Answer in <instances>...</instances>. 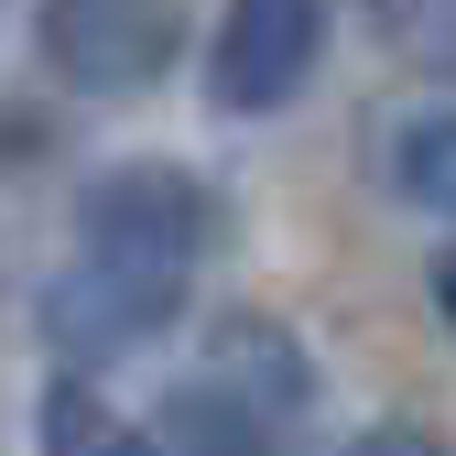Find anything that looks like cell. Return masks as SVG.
<instances>
[{
    "instance_id": "30bf717a",
    "label": "cell",
    "mask_w": 456,
    "mask_h": 456,
    "mask_svg": "<svg viewBox=\"0 0 456 456\" xmlns=\"http://www.w3.org/2000/svg\"><path fill=\"white\" fill-rule=\"evenodd\" d=\"M424 294H435V315H445V326H456V250H445V261H435V282H424Z\"/></svg>"
},
{
    "instance_id": "9c48e42d",
    "label": "cell",
    "mask_w": 456,
    "mask_h": 456,
    "mask_svg": "<svg viewBox=\"0 0 456 456\" xmlns=\"http://www.w3.org/2000/svg\"><path fill=\"white\" fill-rule=\"evenodd\" d=\"M348 456H445V445H435L424 424H370V435H359Z\"/></svg>"
},
{
    "instance_id": "8992f818",
    "label": "cell",
    "mask_w": 456,
    "mask_h": 456,
    "mask_svg": "<svg viewBox=\"0 0 456 456\" xmlns=\"http://www.w3.org/2000/svg\"><path fill=\"white\" fill-rule=\"evenodd\" d=\"M44 456H163L131 413H109L87 380H54L44 391Z\"/></svg>"
},
{
    "instance_id": "277c9868",
    "label": "cell",
    "mask_w": 456,
    "mask_h": 456,
    "mask_svg": "<svg viewBox=\"0 0 456 456\" xmlns=\"http://www.w3.org/2000/svg\"><path fill=\"white\" fill-rule=\"evenodd\" d=\"M326 22H337V0H228L217 44H207L217 109L228 120H272L282 98H305L315 54H326Z\"/></svg>"
},
{
    "instance_id": "6da1fadb",
    "label": "cell",
    "mask_w": 456,
    "mask_h": 456,
    "mask_svg": "<svg viewBox=\"0 0 456 456\" xmlns=\"http://www.w3.org/2000/svg\"><path fill=\"white\" fill-rule=\"evenodd\" d=\"M33 44H44V66L66 87H87V98H142V87L175 77L185 12L175 0H44Z\"/></svg>"
},
{
    "instance_id": "7a4b0ae2",
    "label": "cell",
    "mask_w": 456,
    "mask_h": 456,
    "mask_svg": "<svg viewBox=\"0 0 456 456\" xmlns=\"http://www.w3.org/2000/svg\"><path fill=\"white\" fill-rule=\"evenodd\" d=\"M77 250L109 261H152V272H196L217 250V196L185 163H109L77 207Z\"/></svg>"
},
{
    "instance_id": "3957f363",
    "label": "cell",
    "mask_w": 456,
    "mask_h": 456,
    "mask_svg": "<svg viewBox=\"0 0 456 456\" xmlns=\"http://www.w3.org/2000/svg\"><path fill=\"white\" fill-rule=\"evenodd\" d=\"M185 282L196 272H152V261H109V250H77L66 272L44 282V337L66 348L77 370L98 359H131V348H152L163 326L185 315Z\"/></svg>"
},
{
    "instance_id": "5b68a950",
    "label": "cell",
    "mask_w": 456,
    "mask_h": 456,
    "mask_svg": "<svg viewBox=\"0 0 456 456\" xmlns=\"http://www.w3.org/2000/svg\"><path fill=\"white\" fill-rule=\"evenodd\" d=\"M207 380L228 391V403H250L272 435L315 403V370H305V348H294L282 326H261V315H228V326L207 337Z\"/></svg>"
},
{
    "instance_id": "52a82bcc",
    "label": "cell",
    "mask_w": 456,
    "mask_h": 456,
    "mask_svg": "<svg viewBox=\"0 0 456 456\" xmlns=\"http://www.w3.org/2000/svg\"><path fill=\"white\" fill-rule=\"evenodd\" d=\"M391 185H403L424 217H456V109L403 120V142H391Z\"/></svg>"
},
{
    "instance_id": "ba28073f",
    "label": "cell",
    "mask_w": 456,
    "mask_h": 456,
    "mask_svg": "<svg viewBox=\"0 0 456 456\" xmlns=\"http://www.w3.org/2000/svg\"><path fill=\"white\" fill-rule=\"evenodd\" d=\"M175 456H272V424L250 403H228L217 380L175 391Z\"/></svg>"
}]
</instances>
